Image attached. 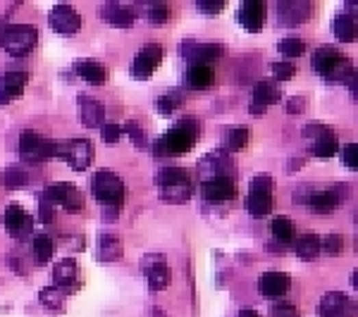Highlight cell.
<instances>
[{
    "mask_svg": "<svg viewBox=\"0 0 358 317\" xmlns=\"http://www.w3.org/2000/svg\"><path fill=\"white\" fill-rule=\"evenodd\" d=\"M201 136V125L194 120H181L177 127L168 129L163 138L153 143V155L155 157H177L191 151L194 141Z\"/></svg>",
    "mask_w": 358,
    "mask_h": 317,
    "instance_id": "1",
    "label": "cell"
},
{
    "mask_svg": "<svg viewBox=\"0 0 358 317\" xmlns=\"http://www.w3.org/2000/svg\"><path fill=\"white\" fill-rule=\"evenodd\" d=\"M155 186L160 191V198L172 205H181L194 196V179L189 172L181 167H163L155 175Z\"/></svg>",
    "mask_w": 358,
    "mask_h": 317,
    "instance_id": "2",
    "label": "cell"
},
{
    "mask_svg": "<svg viewBox=\"0 0 358 317\" xmlns=\"http://www.w3.org/2000/svg\"><path fill=\"white\" fill-rule=\"evenodd\" d=\"M313 67L327 81H346V79L354 74L349 58L342 55L337 48L332 46H320L313 55Z\"/></svg>",
    "mask_w": 358,
    "mask_h": 317,
    "instance_id": "3",
    "label": "cell"
},
{
    "mask_svg": "<svg viewBox=\"0 0 358 317\" xmlns=\"http://www.w3.org/2000/svg\"><path fill=\"white\" fill-rule=\"evenodd\" d=\"M91 191L101 205L105 207H122L125 201V181L115 175L112 170H98L91 179Z\"/></svg>",
    "mask_w": 358,
    "mask_h": 317,
    "instance_id": "4",
    "label": "cell"
},
{
    "mask_svg": "<svg viewBox=\"0 0 358 317\" xmlns=\"http://www.w3.org/2000/svg\"><path fill=\"white\" fill-rule=\"evenodd\" d=\"M36 41H38V31L31 24H10V27H5V31L0 34V46L14 58L31 53L34 48H36Z\"/></svg>",
    "mask_w": 358,
    "mask_h": 317,
    "instance_id": "5",
    "label": "cell"
},
{
    "mask_svg": "<svg viewBox=\"0 0 358 317\" xmlns=\"http://www.w3.org/2000/svg\"><path fill=\"white\" fill-rule=\"evenodd\" d=\"M19 155L24 162H34V165L46 162L48 157L55 155V141H48L41 134L27 129V131L19 134Z\"/></svg>",
    "mask_w": 358,
    "mask_h": 317,
    "instance_id": "6",
    "label": "cell"
},
{
    "mask_svg": "<svg viewBox=\"0 0 358 317\" xmlns=\"http://www.w3.org/2000/svg\"><path fill=\"white\" fill-rule=\"evenodd\" d=\"M55 155L65 157L72 170L84 172L89 170L93 162V143L89 138H72V141H65V143L55 141Z\"/></svg>",
    "mask_w": 358,
    "mask_h": 317,
    "instance_id": "7",
    "label": "cell"
},
{
    "mask_svg": "<svg viewBox=\"0 0 358 317\" xmlns=\"http://www.w3.org/2000/svg\"><path fill=\"white\" fill-rule=\"evenodd\" d=\"M3 227L8 229V234L12 236V239L22 241L34 231V217L29 215L22 205L10 203V205L5 207V212H3Z\"/></svg>",
    "mask_w": 358,
    "mask_h": 317,
    "instance_id": "8",
    "label": "cell"
},
{
    "mask_svg": "<svg viewBox=\"0 0 358 317\" xmlns=\"http://www.w3.org/2000/svg\"><path fill=\"white\" fill-rule=\"evenodd\" d=\"M163 55H165V51H163V46H158V43L144 46V51L134 55V62H131V77L139 79V81H149V79L153 77L155 67L163 62Z\"/></svg>",
    "mask_w": 358,
    "mask_h": 317,
    "instance_id": "9",
    "label": "cell"
},
{
    "mask_svg": "<svg viewBox=\"0 0 358 317\" xmlns=\"http://www.w3.org/2000/svg\"><path fill=\"white\" fill-rule=\"evenodd\" d=\"M48 24H51L53 31L57 34H77L81 29V24H84V19H81V14L77 12L72 5H55V8L51 10V14H48Z\"/></svg>",
    "mask_w": 358,
    "mask_h": 317,
    "instance_id": "10",
    "label": "cell"
},
{
    "mask_svg": "<svg viewBox=\"0 0 358 317\" xmlns=\"http://www.w3.org/2000/svg\"><path fill=\"white\" fill-rule=\"evenodd\" d=\"M144 275L149 279V289L151 291H165L170 286V270L165 255L160 253H151L144 257Z\"/></svg>",
    "mask_w": 358,
    "mask_h": 317,
    "instance_id": "11",
    "label": "cell"
},
{
    "mask_svg": "<svg viewBox=\"0 0 358 317\" xmlns=\"http://www.w3.org/2000/svg\"><path fill=\"white\" fill-rule=\"evenodd\" d=\"M320 317H354L356 315V303L346 294L340 291H330L320 299Z\"/></svg>",
    "mask_w": 358,
    "mask_h": 317,
    "instance_id": "12",
    "label": "cell"
},
{
    "mask_svg": "<svg viewBox=\"0 0 358 317\" xmlns=\"http://www.w3.org/2000/svg\"><path fill=\"white\" fill-rule=\"evenodd\" d=\"M199 170L203 175V181L215 179V177H232L234 162L225 151H210L203 160L199 162Z\"/></svg>",
    "mask_w": 358,
    "mask_h": 317,
    "instance_id": "13",
    "label": "cell"
},
{
    "mask_svg": "<svg viewBox=\"0 0 358 317\" xmlns=\"http://www.w3.org/2000/svg\"><path fill=\"white\" fill-rule=\"evenodd\" d=\"M201 193L210 203L232 201V198H237V181H234V177H215V179L201 184Z\"/></svg>",
    "mask_w": 358,
    "mask_h": 317,
    "instance_id": "14",
    "label": "cell"
},
{
    "mask_svg": "<svg viewBox=\"0 0 358 317\" xmlns=\"http://www.w3.org/2000/svg\"><path fill=\"white\" fill-rule=\"evenodd\" d=\"M313 12V5L308 0H282L277 5V14L279 22L284 27H296V24H303Z\"/></svg>",
    "mask_w": 358,
    "mask_h": 317,
    "instance_id": "15",
    "label": "cell"
},
{
    "mask_svg": "<svg viewBox=\"0 0 358 317\" xmlns=\"http://www.w3.org/2000/svg\"><path fill=\"white\" fill-rule=\"evenodd\" d=\"M268 8L263 0H246V3L239 8V24H242L246 31L258 34L266 24Z\"/></svg>",
    "mask_w": 358,
    "mask_h": 317,
    "instance_id": "16",
    "label": "cell"
},
{
    "mask_svg": "<svg viewBox=\"0 0 358 317\" xmlns=\"http://www.w3.org/2000/svg\"><path fill=\"white\" fill-rule=\"evenodd\" d=\"M222 46L220 43H184V58L191 64H205L218 62L222 58Z\"/></svg>",
    "mask_w": 358,
    "mask_h": 317,
    "instance_id": "17",
    "label": "cell"
},
{
    "mask_svg": "<svg viewBox=\"0 0 358 317\" xmlns=\"http://www.w3.org/2000/svg\"><path fill=\"white\" fill-rule=\"evenodd\" d=\"M77 110H79V122L89 129L101 127L105 120V105L96 98L86 96V93H81L79 101H77Z\"/></svg>",
    "mask_w": 358,
    "mask_h": 317,
    "instance_id": "18",
    "label": "cell"
},
{
    "mask_svg": "<svg viewBox=\"0 0 358 317\" xmlns=\"http://www.w3.org/2000/svg\"><path fill=\"white\" fill-rule=\"evenodd\" d=\"M101 14L107 24L117 29H129L136 19V10L131 5H125V3H107L101 8Z\"/></svg>",
    "mask_w": 358,
    "mask_h": 317,
    "instance_id": "19",
    "label": "cell"
},
{
    "mask_svg": "<svg viewBox=\"0 0 358 317\" xmlns=\"http://www.w3.org/2000/svg\"><path fill=\"white\" fill-rule=\"evenodd\" d=\"M29 81L27 72H5L0 79V105L5 103H12L14 98H19V93L24 91Z\"/></svg>",
    "mask_w": 358,
    "mask_h": 317,
    "instance_id": "20",
    "label": "cell"
},
{
    "mask_svg": "<svg viewBox=\"0 0 358 317\" xmlns=\"http://www.w3.org/2000/svg\"><path fill=\"white\" fill-rule=\"evenodd\" d=\"M287 289H289V277L284 272H266L258 279V291L266 299H279V296L287 294Z\"/></svg>",
    "mask_w": 358,
    "mask_h": 317,
    "instance_id": "21",
    "label": "cell"
},
{
    "mask_svg": "<svg viewBox=\"0 0 358 317\" xmlns=\"http://www.w3.org/2000/svg\"><path fill=\"white\" fill-rule=\"evenodd\" d=\"M53 281L57 284V289H77V262L72 257H62V260L55 262L53 267Z\"/></svg>",
    "mask_w": 358,
    "mask_h": 317,
    "instance_id": "22",
    "label": "cell"
},
{
    "mask_svg": "<svg viewBox=\"0 0 358 317\" xmlns=\"http://www.w3.org/2000/svg\"><path fill=\"white\" fill-rule=\"evenodd\" d=\"M125 255V249H122V241L112 234H101L98 236V251L96 257L101 262H115Z\"/></svg>",
    "mask_w": 358,
    "mask_h": 317,
    "instance_id": "23",
    "label": "cell"
},
{
    "mask_svg": "<svg viewBox=\"0 0 358 317\" xmlns=\"http://www.w3.org/2000/svg\"><path fill=\"white\" fill-rule=\"evenodd\" d=\"M75 72L79 74V77L84 79L86 84H91V86H101V84H105V79H107L105 67H103L101 62H91V60L77 62L75 64Z\"/></svg>",
    "mask_w": 358,
    "mask_h": 317,
    "instance_id": "24",
    "label": "cell"
},
{
    "mask_svg": "<svg viewBox=\"0 0 358 317\" xmlns=\"http://www.w3.org/2000/svg\"><path fill=\"white\" fill-rule=\"evenodd\" d=\"M184 84L189 88H196V91L208 88L213 84V69L205 67V64H191L184 74Z\"/></svg>",
    "mask_w": 358,
    "mask_h": 317,
    "instance_id": "25",
    "label": "cell"
},
{
    "mask_svg": "<svg viewBox=\"0 0 358 317\" xmlns=\"http://www.w3.org/2000/svg\"><path fill=\"white\" fill-rule=\"evenodd\" d=\"M38 303L51 313H62L65 310V291L57 286H46L38 291Z\"/></svg>",
    "mask_w": 358,
    "mask_h": 317,
    "instance_id": "26",
    "label": "cell"
},
{
    "mask_svg": "<svg viewBox=\"0 0 358 317\" xmlns=\"http://www.w3.org/2000/svg\"><path fill=\"white\" fill-rule=\"evenodd\" d=\"M282 101V91H279L277 86H274L272 81H258L256 88H253V101L256 105H272V103H279Z\"/></svg>",
    "mask_w": 358,
    "mask_h": 317,
    "instance_id": "27",
    "label": "cell"
},
{
    "mask_svg": "<svg viewBox=\"0 0 358 317\" xmlns=\"http://www.w3.org/2000/svg\"><path fill=\"white\" fill-rule=\"evenodd\" d=\"M270 231H272V236L279 244H292V241L296 239V225L284 215L274 217V220L270 222Z\"/></svg>",
    "mask_w": 358,
    "mask_h": 317,
    "instance_id": "28",
    "label": "cell"
},
{
    "mask_svg": "<svg viewBox=\"0 0 358 317\" xmlns=\"http://www.w3.org/2000/svg\"><path fill=\"white\" fill-rule=\"evenodd\" d=\"M296 255L301 257V260L311 262L316 260L318 255H320V239H318L316 234H303L296 239Z\"/></svg>",
    "mask_w": 358,
    "mask_h": 317,
    "instance_id": "29",
    "label": "cell"
},
{
    "mask_svg": "<svg viewBox=\"0 0 358 317\" xmlns=\"http://www.w3.org/2000/svg\"><path fill=\"white\" fill-rule=\"evenodd\" d=\"M356 36V19L351 14H337L335 17V38L340 43H354Z\"/></svg>",
    "mask_w": 358,
    "mask_h": 317,
    "instance_id": "30",
    "label": "cell"
},
{
    "mask_svg": "<svg viewBox=\"0 0 358 317\" xmlns=\"http://www.w3.org/2000/svg\"><path fill=\"white\" fill-rule=\"evenodd\" d=\"M306 207L316 212V215H332L335 207H337V203H335V198L330 196V191H316L306 201Z\"/></svg>",
    "mask_w": 358,
    "mask_h": 317,
    "instance_id": "31",
    "label": "cell"
},
{
    "mask_svg": "<svg viewBox=\"0 0 358 317\" xmlns=\"http://www.w3.org/2000/svg\"><path fill=\"white\" fill-rule=\"evenodd\" d=\"M274 198L272 196H261V193H248L246 198V210L251 217H266L272 212Z\"/></svg>",
    "mask_w": 358,
    "mask_h": 317,
    "instance_id": "32",
    "label": "cell"
},
{
    "mask_svg": "<svg viewBox=\"0 0 358 317\" xmlns=\"http://www.w3.org/2000/svg\"><path fill=\"white\" fill-rule=\"evenodd\" d=\"M337 151H340V143H337V136L332 131L322 134L313 141V155L316 157H335Z\"/></svg>",
    "mask_w": 358,
    "mask_h": 317,
    "instance_id": "33",
    "label": "cell"
},
{
    "mask_svg": "<svg viewBox=\"0 0 358 317\" xmlns=\"http://www.w3.org/2000/svg\"><path fill=\"white\" fill-rule=\"evenodd\" d=\"M0 184L8 186V189H19V186L29 184V175L24 172V167L19 165H10L0 172Z\"/></svg>",
    "mask_w": 358,
    "mask_h": 317,
    "instance_id": "34",
    "label": "cell"
},
{
    "mask_svg": "<svg viewBox=\"0 0 358 317\" xmlns=\"http://www.w3.org/2000/svg\"><path fill=\"white\" fill-rule=\"evenodd\" d=\"M181 103H184V96H181V91H177V88H170V91L165 93V96L160 98L158 103H155V107H158L160 115H163V117H172V112L177 110Z\"/></svg>",
    "mask_w": 358,
    "mask_h": 317,
    "instance_id": "35",
    "label": "cell"
},
{
    "mask_svg": "<svg viewBox=\"0 0 358 317\" xmlns=\"http://www.w3.org/2000/svg\"><path fill=\"white\" fill-rule=\"evenodd\" d=\"M277 51L282 58H301L306 53V43L298 36H287L277 43Z\"/></svg>",
    "mask_w": 358,
    "mask_h": 317,
    "instance_id": "36",
    "label": "cell"
},
{
    "mask_svg": "<svg viewBox=\"0 0 358 317\" xmlns=\"http://www.w3.org/2000/svg\"><path fill=\"white\" fill-rule=\"evenodd\" d=\"M55 253V244H53L51 236L46 234H38L36 239H34V255H36L38 262H48Z\"/></svg>",
    "mask_w": 358,
    "mask_h": 317,
    "instance_id": "37",
    "label": "cell"
},
{
    "mask_svg": "<svg viewBox=\"0 0 358 317\" xmlns=\"http://www.w3.org/2000/svg\"><path fill=\"white\" fill-rule=\"evenodd\" d=\"M146 19H149L153 27H160L170 19V10L165 3H151L146 5Z\"/></svg>",
    "mask_w": 358,
    "mask_h": 317,
    "instance_id": "38",
    "label": "cell"
},
{
    "mask_svg": "<svg viewBox=\"0 0 358 317\" xmlns=\"http://www.w3.org/2000/svg\"><path fill=\"white\" fill-rule=\"evenodd\" d=\"M62 207H65V210L70 212V215H77V212L84 210V193L77 189L75 184H72L70 191H67L65 201H62Z\"/></svg>",
    "mask_w": 358,
    "mask_h": 317,
    "instance_id": "39",
    "label": "cell"
},
{
    "mask_svg": "<svg viewBox=\"0 0 358 317\" xmlns=\"http://www.w3.org/2000/svg\"><path fill=\"white\" fill-rule=\"evenodd\" d=\"M270 72H272L274 79H279V81H289V79L296 77V64L292 60H277L270 64Z\"/></svg>",
    "mask_w": 358,
    "mask_h": 317,
    "instance_id": "40",
    "label": "cell"
},
{
    "mask_svg": "<svg viewBox=\"0 0 358 317\" xmlns=\"http://www.w3.org/2000/svg\"><path fill=\"white\" fill-rule=\"evenodd\" d=\"M274 191V179L272 177H253L251 181H248V193H261V196H272Z\"/></svg>",
    "mask_w": 358,
    "mask_h": 317,
    "instance_id": "41",
    "label": "cell"
},
{
    "mask_svg": "<svg viewBox=\"0 0 358 317\" xmlns=\"http://www.w3.org/2000/svg\"><path fill=\"white\" fill-rule=\"evenodd\" d=\"M227 143L229 148H234V151H242V148H246L248 143V129L246 127H234L227 131Z\"/></svg>",
    "mask_w": 358,
    "mask_h": 317,
    "instance_id": "42",
    "label": "cell"
},
{
    "mask_svg": "<svg viewBox=\"0 0 358 317\" xmlns=\"http://www.w3.org/2000/svg\"><path fill=\"white\" fill-rule=\"evenodd\" d=\"M320 251H325L327 255H342V251H344V236L327 234L325 239L320 241Z\"/></svg>",
    "mask_w": 358,
    "mask_h": 317,
    "instance_id": "43",
    "label": "cell"
},
{
    "mask_svg": "<svg viewBox=\"0 0 358 317\" xmlns=\"http://www.w3.org/2000/svg\"><path fill=\"white\" fill-rule=\"evenodd\" d=\"M122 131L131 138L134 146H146V131H144V127H139L136 122H127V125L122 127Z\"/></svg>",
    "mask_w": 358,
    "mask_h": 317,
    "instance_id": "44",
    "label": "cell"
},
{
    "mask_svg": "<svg viewBox=\"0 0 358 317\" xmlns=\"http://www.w3.org/2000/svg\"><path fill=\"white\" fill-rule=\"evenodd\" d=\"M342 160H344L346 167L356 170V167H358V146H356V143H346V146L342 148Z\"/></svg>",
    "mask_w": 358,
    "mask_h": 317,
    "instance_id": "45",
    "label": "cell"
},
{
    "mask_svg": "<svg viewBox=\"0 0 358 317\" xmlns=\"http://www.w3.org/2000/svg\"><path fill=\"white\" fill-rule=\"evenodd\" d=\"M270 317H298V310L292 303H277L270 308Z\"/></svg>",
    "mask_w": 358,
    "mask_h": 317,
    "instance_id": "46",
    "label": "cell"
},
{
    "mask_svg": "<svg viewBox=\"0 0 358 317\" xmlns=\"http://www.w3.org/2000/svg\"><path fill=\"white\" fill-rule=\"evenodd\" d=\"M196 8H199L201 12H205V14H218V12H222L225 10V3L222 0H199Z\"/></svg>",
    "mask_w": 358,
    "mask_h": 317,
    "instance_id": "47",
    "label": "cell"
},
{
    "mask_svg": "<svg viewBox=\"0 0 358 317\" xmlns=\"http://www.w3.org/2000/svg\"><path fill=\"white\" fill-rule=\"evenodd\" d=\"M122 136H125V131L120 125H103V141L105 143H117Z\"/></svg>",
    "mask_w": 358,
    "mask_h": 317,
    "instance_id": "48",
    "label": "cell"
},
{
    "mask_svg": "<svg viewBox=\"0 0 358 317\" xmlns=\"http://www.w3.org/2000/svg\"><path fill=\"white\" fill-rule=\"evenodd\" d=\"M327 131H332V129L327 127V125H320V122H311V125L303 127L301 134H303L306 138H313V141H316L318 136H322V134H327Z\"/></svg>",
    "mask_w": 358,
    "mask_h": 317,
    "instance_id": "49",
    "label": "cell"
},
{
    "mask_svg": "<svg viewBox=\"0 0 358 317\" xmlns=\"http://www.w3.org/2000/svg\"><path fill=\"white\" fill-rule=\"evenodd\" d=\"M62 244H65L70 251H75V253H84V251H86V239H84V236H62Z\"/></svg>",
    "mask_w": 358,
    "mask_h": 317,
    "instance_id": "50",
    "label": "cell"
},
{
    "mask_svg": "<svg viewBox=\"0 0 358 317\" xmlns=\"http://www.w3.org/2000/svg\"><path fill=\"white\" fill-rule=\"evenodd\" d=\"M327 191H330V196L335 198L337 205H340V203H344L346 198L351 196V186L349 184H335L332 189H327Z\"/></svg>",
    "mask_w": 358,
    "mask_h": 317,
    "instance_id": "51",
    "label": "cell"
},
{
    "mask_svg": "<svg viewBox=\"0 0 358 317\" xmlns=\"http://www.w3.org/2000/svg\"><path fill=\"white\" fill-rule=\"evenodd\" d=\"M38 220H41L43 225H53V220H55V210H53L51 203L41 201V205H38Z\"/></svg>",
    "mask_w": 358,
    "mask_h": 317,
    "instance_id": "52",
    "label": "cell"
},
{
    "mask_svg": "<svg viewBox=\"0 0 358 317\" xmlns=\"http://www.w3.org/2000/svg\"><path fill=\"white\" fill-rule=\"evenodd\" d=\"M287 112L292 117H298L303 112V96H294L292 101H289V105H287Z\"/></svg>",
    "mask_w": 358,
    "mask_h": 317,
    "instance_id": "53",
    "label": "cell"
},
{
    "mask_svg": "<svg viewBox=\"0 0 358 317\" xmlns=\"http://www.w3.org/2000/svg\"><path fill=\"white\" fill-rule=\"evenodd\" d=\"M248 112H251V117H258V120H261V117L266 115V107L256 105V103H251V105H248Z\"/></svg>",
    "mask_w": 358,
    "mask_h": 317,
    "instance_id": "54",
    "label": "cell"
},
{
    "mask_svg": "<svg viewBox=\"0 0 358 317\" xmlns=\"http://www.w3.org/2000/svg\"><path fill=\"white\" fill-rule=\"evenodd\" d=\"M298 167H301V160H289L287 162V172H289V175H292L294 170H298Z\"/></svg>",
    "mask_w": 358,
    "mask_h": 317,
    "instance_id": "55",
    "label": "cell"
},
{
    "mask_svg": "<svg viewBox=\"0 0 358 317\" xmlns=\"http://www.w3.org/2000/svg\"><path fill=\"white\" fill-rule=\"evenodd\" d=\"M239 317H261L256 313V310H248V308H244L242 313H239Z\"/></svg>",
    "mask_w": 358,
    "mask_h": 317,
    "instance_id": "56",
    "label": "cell"
},
{
    "mask_svg": "<svg viewBox=\"0 0 358 317\" xmlns=\"http://www.w3.org/2000/svg\"><path fill=\"white\" fill-rule=\"evenodd\" d=\"M351 284H354V289H356V284H358V275H356V272L351 275Z\"/></svg>",
    "mask_w": 358,
    "mask_h": 317,
    "instance_id": "57",
    "label": "cell"
}]
</instances>
